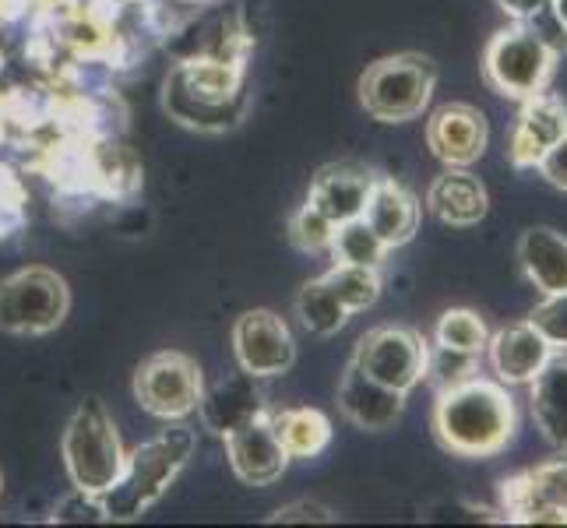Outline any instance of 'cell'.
<instances>
[{"mask_svg": "<svg viewBox=\"0 0 567 528\" xmlns=\"http://www.w3.org/2000/svg\"><path fill=\"white\" fill-rule=\"evenodd\" d=\"M434 429L458 458H494L518 434V405L507 384L476 374L441 391Z\"/></svg>", "mask_w": 567, "mask_h": 528, "instance_id": "cell-1", "label": "cell"}, {"mask_svg": "<svg viewBox=\"0 0 567 528\" xmlns=\"http://www.w3.org/2000/svg\"><path fill=\"white\" fill-rule=\"evenodd\" d=\"M434 85H437V71L426 56L399 53V56H384L374 68H367L360 82V100L374 121L402 124L426 110Z\"/></svg>", "mask_w": 567, "mask_h": 528, "instance_id": "cell-2", "label": "cell"}, {"mask_svg": "<svg viewBox=\"0 0 567 528\" xmlns=\"http://www.w3.org/2000/svg\"><path fill=\"white\" fill-rule=\"evenodd\" d=\"M557 71V56L546 50L539 39L522 22L501 29L483 53V77L497 95L507 100H529L550 85Z\"/></svg>", "mask_w": 567, "mask_h": 528, "instance_id": "cell-3", "label": "cell"}, {"mask_svg": "<svg viewBox=\"0 0 567 528\" xmlns=\"http://www.w3.org/2000/svg\"><path fill=\"white\" fill-rule=\"evenodd\" d=\"M64 458L68 473L82 494H106L121 479V441H116L113 423L106 420L100 402H85L78 408V416L64 434Z\"/></svg>", "mask_w": 567, "mask_h": 528, "instance_id": "cell-4", "label": "cell"}, {"mask_svg": "<svg viewBox=\"0 0 567 528\" xmlns=\"http://www.w3.org/2000/svg\"><path fill=\"white\" fill-rule=\"evenodd\" d=\"M190 455V434L187 429H169L159 441L145 444L138 455L131 458V468L121 473L124 479H116L110 486V497L103 504L106 515L116 518H131L138 515L145 504H152L163 494V486L173 479V473L184 465V458Z\"/></svg>", "mask_w": 567, "mask_h": 528, "instance_id": "cell-5", "label": "cell"}, {"mask_svg": "<svg viewBox=\"0 0 567 528\" xmlns=\"http://www.w3.org/2000/svg\"><path fill=\"white\" fill-rule=\"evenodd\" d=\"M501 515L512 525H567V458L507 476L501 483Z\"/></svg>", "mask_w": 567, "mask_h": 528, "instance_id": "cell-6", "label": "cell"}, {"mask_svg": "<svg viewBox=\"0 0 567 528\" xmlns=\"http://www.w3.org/2000/svg\"><path fill=\"white\" fill-rule=\"evenodd\" d=\"M68 314V289L47 268H25L0 286V328L8 331H50Z\"/></svg>", "mask_w": 567, "mask_h": 528, "instance_id": "cell-7", "label": "cell"}, {"mask_svg": "<svg viewBox=\"0 0 567 528\" xmlns=\"http://www.w3.org/2000/svg\"><path fill=\"white\" fill-rule=\"evenodd\" d=\"M367 377L381 381L384 387H395L409 395L423 381L426 366V342L420 331L405 324H384L360 342L353 360Z\"/></svg>", "mask_w": 567, "mask_h": 528, "instance_id": "cell-8", "label": "cell"}, {"mask_svg": "<svg viewBox=\"0 0 567 528\" xmlns=\"http://www.w3.org/2000/svg\"><path fill=\"white\" fill-rule=\"evenodd\" d=\"M560 138H567V103L543 89L529 100H522L512 142H507V159L515 169H536V163Z\"/></svg>", "mask_w": 567, "mask_h": 528, "instance_id": "cell-9", "label": "cell"}, {"mask_svg": "<svg viewBox=\"0 0 567 528\" xmlns=\"http://www.w3.org/2000/svg\"><path fill=\"white\" fill-rule=\"evenodd\" d=\"M202 395V381H198V366H194L181 352H163V356H152L138 370V398L148 413L155 416H184L198 405Z\"/></svg>", "mask_w": 567, "mask_h": 528, "instance_id": "cell-10", "label": "cell"}, {"mask_svg": "<svg viewBox=\"0 0 567 528\" xmlns=\"http://www.w3.org/2000/svg\"><path fill=\"white\" fill-rule=\"evenodd\" d=\"M491 127H486L483 110L468 103H447L441 106L426 124V145L444 166H473L483 159Z\"/></svg>", "mask_w": 567, "mask_h": 528, "instance_id": "cell-11", "label": "cell"}, {"mask_svg": "<svg viewBox=\"0 0 567 528\" xmlns=\"http://www.w3.org/2000/svg\"><path fill=\"white\" fill-rule=\"evenodd\" d=\"M483 352H486V363L494 370V377L507 387L529 384L546 366V360L554 356L550 342H546L529 321L501 328L497 335H491Z\"/></svg>", "mask_w": 567, "mask_h": 528, "instance_id": "cell-12", "label": "cell"}, {"mask_svg": "<svg viewBox=\"0 0 567 528\" xmlns=\"http://www.w3.org/2000/svg\"><path fill=\"white\" fill-rule=\"evenodd\" d=\"M237 356L240 366L254 377H276L292 366V335L289 328L268 314V310H250L237 324Z\"/></svg>", "mask_w": 567, "mask_h": 528, "instance_id": "cell-13", "label": "cell"}, {"mask_svg": "<svg viewBox=\"0 0 567 528\" xmlns=\"http://www.w3.org/2000/svg\"><path fill=\"white\" fill-rule=\"evenodd\" d=\"M426 208L437 215L444 226H476L491 211V194L483 180L468 166H447L426 190Z\"/></svg>", "mask_w": 567, "mask_h": 528, "instance_id": "cell-14", "label": "cell"}, {"mask_svg": "<svg viewBox=\"0 0 567 528\" xmlns=\"http://www.w3.org/2000/svg\"><path fill=\"white\" fill-rule=\"evenodd\" d=\"M339 402H342V413L353 420L360 429H388L395 426V420L402 416V402L405 395L395 387H384L381 381L367 377L363 370L353 363L346 370V377L339 384Z\"/></svg>", "mask_w": 567, "mask_h": 528, "instance_id": "cell-15", "label": "cell"}, {"mask_svg": "<svg viewBox=\"0 0 567 528\" xmlns=\"http://www.w3.org/2000/svg\"><path fill=\"white\" fill-rule=\"evenodd\" d=\"M229 455H233V468L240 473V479L265 486L271 479L282 476L289 452L282 447L276 429H268L254 420H244L237 426H229Z\"/></svg>", "mask_w": 567, "mask_h": 528, "instance_id": "cell-16", "label": "cell"}, {"mask_svg": "<svg viewBox=\"0 0 567 528\" xmlns=\"http://www.w3.org/2000/svg\"><path fill=\"white\" fill-rule=\"evenodd\" d=\"M518 265L543 297L567 292V237L550 226H529L518 237Z\"/></svg>", "mask_w": 567, "mask_h": 528, "instance_id": "cell-17", "label": "cell"}, {"mask_svg": "<svg viewBox=\"0 0 567 528\" xmlns=\"http://www.w3.org/2000/svg\"><path fill=\"white\" fill-rule=\"evenodd\" d=\"M360 219L378 232L384 247H402L413 240V232L420 226V205L402 184L374 180Z\"/></svg>", "mask_w": 567, "mask_h": 528, "instance_id": "cell-18", "label": "cell"}, {"mask_svg": "<svg viewBox=\"0 0 567 528\" xmlns=\"http://www.w3.org/2000/svg\"><path fill=\"white\" fill-rule=\"evenodd\" d=\"M529 405L539 434L557 452H567V352H554L529 381Z\"/></svg>", "mask_w": 567, "mask_h": 528, "instance_id": "cell-19", "label": "cell"}, {"mask_svg": "<svg viewBox=\"0 0 567 528\" xmlns=\"http://www.w3.org/2000/svg\"><path fill=\"white\" fill-rule=\"evenodd\" d=\"M370 187H374V176L363 169H328V173H321L310 205H315L321 215H328L336 226H342V222L360 219L363 215Z\"/></svg>", "mask_w": 567, "mask_h": 528, "instance_id": "cell-20", "label": "cell"}, {"mask_svg": "<svg viewBox=\"0 0 567 528\" xmlns=\"http://www.w3.org/2000/svg\"><path fill=\"white\" fill-rule=\"evenodd\" d=\"M324 282L331 286V292L339 297V303L357 314V310L374 307V300L381 297V279L378 268H360V265H336L324 276Z\"/></svg>", "mask_w": 567, "mask_h": 528, "instance_id": "cell-21", "label": "cell"}, {"mask_svg": "<svg viewBox=\"0 0 567 528\" xmlns=\"http://www.w3.org/2000/svg\"><path fill=\"white\" fill-rule=\"evenodd\" d=\"M297 310H300L303 324L315 331V335H331V331H339L349 321V310L339 303V297L331 292V286L324 279L321 282H310L300 292Z\"/></svg>", "mask_w": 567, "mask_h": 528, "instance_id": "cell-22", "label": "cell"}, {"mask_svg": "<svg viewBox=\"0 0 567 528\" xmlns=\"http://www.w3.org/2000/svg\"><path fill=\"white\" fill-rule=\"evenodd\" d=\"M331 247H336V253H339V265H360V268H378L381 258L388 253L381 237L363 219L342 222L336 229V240H331Z\"/></svg>", "mask_w": 567, "mask_h": 528, "instance_id": "cell-23", "label": "cell"}, {"mask_svg": "<svg viewBox=\"0 0 567 528\" xmlns=\"http://www.w3.org/2000/svg\"><path fill=\"white\" fill-rule=\"evenodd\" d=\"M434 339H437V345L476 352V356H483L486 342H491V331H486V324H483V318L476 314V310L455 307V310H444V314H441Z\"/></svg>", "mask_w": 567, "mask_h": 528, "instance_id": "cell-24", "label": "cell"}, {"mask_svg": "<svg viewBox=\"0 0 567 528\" xmlns=\"http://www.w3.org/2000/svg\"><path fill=\"white\" fill-rule=\"evenodd\" d=\"M276 434L289 455H318L331 437V426L321 413L300 408V413L282 416V429H276Z\"/></svg>", "mask_w": 567, "mask_h": 528, "instance_id": "cell-25", "label": "cell"}, {"mask_svg": "<svg viewBox=\"0 0 567 528\" xmlns=\"http://www.w3.org/2000/svg\"><path fill=\"white\" fill-rule=\"evenodd\" d=\"M480 360L483 356H476V352H462V349H447V345H426L423 377L434 381L441 391L455 387V384L480 374Z\"/></svg>", "mask_w": 567, "mask_h": 528, "instance_id": "cell-26", "label": "cell"}, {"mask_svg": "<svg viewBox=\"0 0 567 528\" xmlns=\"http://www.w3.org/2000/svg\"><path fill=\"white\" fill-rule=\"evenodd\" d=\"M529 324L539 331L546 342H550L554 352H567V292L543 297L536 303V310L529 314Z\"/></svg>", "mask_w": 567, "mask_h": 528, "instance_id": "cell-27", "label": "cell"}, {"mask_svg": "<svg viewBox=\"0 0 567 528\" xmlns=\"http://www.w3.org/2000/svg\"><path fill=\"white\" fill-rule=\"evenodd\" d=\"M522 25L529 29V32L539 39V43H543L546 50H550V53L557 56V61H560V56H567V25H564L560 18H557L554 4L539 8L533 18H525Z\"/></svg>", "mask_w": 567, "mask_h": 528, "instance_id": "cell-28", "label": "cell"}, {"mask_svg": "<svg viewBox=\"0 0 567 528\" xmlns=\"http://www.w3.org/2000/svg\"><path fill=\"white\" fill-rule=\"evenodd\" d=\"M336 222L328 219V215H321L315 205H307L303 211H300V219L292 222V232H297V244L300 247H307V250H321V247H328L331 240H336Z\"/></svg>", "mask_w": 567, "mask_h": 528, "instance_id": "cell-29", "label": "cell"}, {"mask_svg": "<svg viewBox=\"0 0 567 528\" xmlns=\"http://www.w3.org/2000/svg\"><path fill=\"white\" fill-rule=\"evenodd\" d=\"M536 173L550 187H557V190L567 194V138H560L550 152L543 155V159L536 163Z\"/></svg>", "mask_w": 567, "mask_h": 528, "instance_id": "cell-30", "label": "cell"}, {"mask_svg": "<svg viewBox=\"0 0 567 528\" xmlns=\"http://www.w3.org/2000/svg\"><path fill=\"white\" fill-rule=\"evenodd\" d=\"M328 507L321 504H292L286 511H279V521H328Z\"/></svg>", "mask_w": 567, "mask_h": 528, "instance_id": "cell-31", "label": "cell"}, {"mask_svg": "<svg viewBox=\"0 0 567 528\" xmlns=\"http://www.w3.org/2000/svg\"><path fill=\"white\" fill-rule=\"evenodd\" d=\"M497 4L512 22H525V18H533L539 8L550 4V0H497Z\"/></svg>", "mask_w": 567, "mask_h": 528, "instance_id": "cell-32", "label": "cell"}, {"mask_svg": "<svg viewBox=\"0 0 567 528\" xmlns=\"http://www.w3.org/2000/svg\"><path fill=\"white\" fill-rule=\"evenodd\" d=\"M550 4H554V11H557L560 22L567 25V0H550Z\"/></svg>", "mask_w": 567, "mask_h": 528, "instance_id": "cell-33", "label": "cell"}]
</instances>
